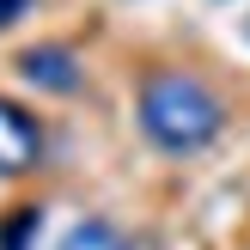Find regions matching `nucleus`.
<instances>
[{
    "mask_svg": "<svg viewBox=\"0 0 250 250\" xmlns=\"http://www.w3.org/2000/svg\"><path fill=\"white\" fill-rule=\"evenodd\" d=\"M55 250H134V238L110 220H80V226H67V238Z\"/></svg>",
    "mask_w": 250,
    "mask_h": 250,
    "instance_id": "obj_4",
    "label": "nucleus"
},
{
    "mask_svg": "<svg viewBox=\"0 0 250 250\" xmlns=\"http://www.w3.org/2000/svg\"><path fill=\"white\" fill-rule=\"evenodd\" d=\"M134 122H141L146 146H159L165 159H195L226 134V104L195 73H153L141 80Z\"/></svg>",
    "mask_w": 250,
    "mask_h": 250,
    "instance_id": "obj_1",
    "label": "nucleus"
},
{
    "mask_svg": "<svg viewBox=\"0 0 250 250\" xmlns=\"http://www.w3.org/2000/svg\"><path fill=\"white\" fill-rule=\"evenodd\" d=\"M37 159H43V122L24 104L0 98V177H24L37 171Z\"/></svg>",
    "mask_w": 250,
    "mask_h": 250,
    "instance_id": "obj_2",
    "label": "nucleus"
},
{
    "mask_svg": "<svg viewBox=\"0 0 250 250\" xmlns=\"http://www.w3.org/2000/svg\"><path fill=\"white\" fill-rule=\"evenodd\" d=\"M31 238H37V208L0 220V250H31Z\"/></svg>",
    "mask_w": 250,
    "mask_h": 250,
    "instance_id": "obj_5",
    "label": "nucleus"
},
{
    "mask_svg": "<svg viewBox=\"0 0 250 250\" xmlns=\"http://www.w3.org/2000/svg\"><path fill=\"white\" fill-rule=\"evenodd\" d=\"M19 73L37 85V92H73V85H80V61H73V49H61V43L24 49V55H19Z\"/></svg>",
    "mask_w": 250,
    "mask_h": 250,
    "instance_id": "obj_3",
    "label": "nucleus"
},
{
    "mask_svg": "<svg viewBox=\"0 0 250 250\" xmlns=\"http://www.w3.org/2000/svg\"><path fill=\"white\" fill-rule=\"evenodd\" d=\"M24 6H31V0H0V31H6V24H12V19H19V12H24Z\"/></svg>",
    "mask_w": 250,
    "mask_h": 250,
    "instance_id": "obj_6",
    "label": "nucleus"
}]
</instances>
